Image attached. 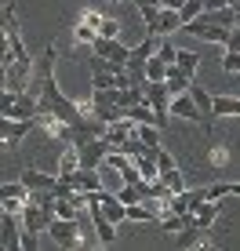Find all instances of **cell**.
<instances>
[{"label": "cell", "instance_id": "obj_1", "mask_svg": "<svg viewBox=\"0 0 240 251\" xmlns=\"http://www.w3.org/2000/svg\"><path fill=\"white\" fill-rule=\"evenodd\" d=\"M44 233L55 240L58 248H80V229H76V219H58V215H55V219L48 222Z\"/></svg>", "mask_w": 240, "mask_h": 251}, {"label": "cell", "instance_id": "obj_2", "mask_svg": "<svg viewBox=\"0 0 240 251\" xmlns=\"http://www.w3.org/2000/svg\"><path fill=\"white\" fill-rule=\"evenodd\" d=\"M88 48L95 51V55H102V58H106V62L113 66V69L127 62V44H120L117 37H98V33H95V40H91Z\"/></svg>", "mask_w": 240, "mask_h": 251}, {"label": "cell", "instance_id": "obj_3", "mask_svg": "<svg viewBox=\"0 0 240 251\" xmlns=\"http://www.w3.org/2000/svg\"><path fill=\"white\" fill-rule=\"evenodd\" d=\"M19 237H22L19 211H4L0 207V251H19Z\"/></svg>", "mask_w": 240, "mask_h": 251}, {"label": "cell", "instance_id": "obj_4", "mask_svg": "<svg viewBox=\"0 0 240 251\" xmlns=\"http://www.w3.org/2000/svg\"><path fill=\"white\" fill-rule=\"evenodd\" d=\"M73 150H76V164H80V168H95L98 171V164L106 160L109 146H106V138H88V142L73 146Z\"/></svg>", "mask_w": 240, "mask_h": 251}, {"label": "cell", "instance_id": "obj_5", "mask_svg": "<svg viewBox=\"0 0 240 251\" xmlns=\"http://www.w3.org/2000/svg\"><path fill=\"white\" fill-rule=\"evenodd\" d=\"M186 95L193 99V106H196V113H200V124L211 131V124H215V113H211V91L204 88V84H196L190 80V88H186Z\"/></svg>", "mask_w": 240, "mask_h": 251}, {"label": "cell", "instance_id": "obj_6", "mask_svg": "<svg viewBox=\"0 0 240 251\" xmlns=\"http://www.w3.org/2000/svg\"><path fill=\"white\" fill-rule=\"evenodd\" d=\"M51 219H55V215H48L44 207H40V204H33V201H25V204H22V211H19L22 229H29V233H44Z\"/></svg>", "mask_w": 240, "mask_h": 251}, {"label": "cell", "instance_id": "obj_7", "mask_svg": "<svg viewBox=\"0 0 240 251\" xmlns=\"http://www.w3.org/2000/svg\"><path fill=\"white\" fill-rule=\"evenodd\" d=\"M142 99L153 106V113H160V117H168V106H171V95L164 88V80H145V88H142Z\"/></svg>", "mask_w": 240, "mask_h": 251}, {"label": "cell", "instance_id": "obj_8", "mask_svg": "<svg viewBox=\"0 0 240 251\" xmlns=\"http://www.w3.org/2000/svg\"><path fill=\"white\" fill-rule=\"evenodd\" d=\"M124 117H127V120H135V124H153V127H164V124H168V117L153 113L149 102H135V106H127V109H124Z\"/></svg>", "mask_w": 240, "mask_h": 251}, {"label": "cell", "instance_id": "obj_9", "mask_svg": "<svg viewBox=\"0 0 240 251\" xmlns=\"http://www.w3.org/2000/svg\"><path fill=\"white\" fill-rule=\"evenodd\" d=\"M58 178H66L73 189H98L102 186V178H98L95 168H73V171H66V175H58Z\"/></svg>", "mask_w": 240, "mask_h": 251}, {"label": "cell", "instance_id": "obj_10", "mask_svg": "<svg viewBox=\"0 0 240 251\" xmlns=\"http://www.w3.org/2000/svg\"><path fill=\"white\" fill-rule=\"evenodd\" d=\"M88 215H91V222H95V244H106L109 248L117 240V226L109 219H102V211H98L95 204H88Z\"/></svg>", "mask_w": 240, "mask_h": 251}, {"label": "cell", "instance_id": "obj_11", "mask_svg": "<svg viewBox=\"0 0 240 251\" xmlns=\"http://www.w3.org/2000/svg\"><path fill=\"white\" fill-rule=\"evenodd\" d=\"M196 19H200V22H211V25H233V22H237V11H233V4H222V7H204Z\"/></svg>", "mask_w": 240, "mask_h": 251}, {"label": "cell", "instance_id": "obj_12", "mask_svg": "<svg viewBox=\"0 0 240 251\" xmlns=\"http://www.w3.org/2000/svg\"><path fill=\"white\" fill-rule=\"evenodd\" d=\"M190 80H193V73L178 69L175 62H171V66H168V73H164V88H168V95H182L186 88H190Z\"/></svg>", "mask_w": 240, "mask_h": 251}, {"label": "cell", "instance_id": "obj_13", "mask_svg": "<svg viewBox=\"0 0 240 251\" xmlns=\"http://www.w3.org/2000/svg\"><path fill=\"white\" fill-rule=\"evenodd\" d=\"M19 182H22L25 189H55L58 175H48V171H37V168H25Z\"/></svg>", "mask_w": 240, "mask_h": 251}, {"label": "cell", "instance_id": "obj_14", "mask_svg": "<svg viewBox=\"0 0 240 251\" xmlns=\"http://www.w3.org/2000/svg\"><path fill=\"white\" fill-rule=\"evenodd\" d=\"M182 29V19H178V11L175 7H160V15H157V37H171V33H178Z\"/></svg>", "mask_w": 240, "mask_h": 251}, {"label": "cell", "instance_id": "obj_15", "mask_svg": "<svg viewBox=\"0 0 240 251\" xmlns=\"http://www.w3.org/2000/svg\"><path fill=\"white\" fill-rule=\"evenodd\" d=\"M168 113L171 117H186V120H200V113H196V106H193V99L190 95H171V106H168Z\"/></svg>", "mask_w": 240, "mask_h": 251}, {"label": "cell", "instance_id": "obj_16", "mask_svg": "<svg viewBox=\"0 0 240 251\" xmlns=\"http://www.w3.org/2000/svg\"><path fill=\"white\" fill-rule=\"evenodd\" d=\"M211 113L215 117H240V99L237 95H211Z\"/></svg>", "mask_w": 240, "mask_h": 251}, {"label": "cell", "instance_id": "obj_17", "mask_svg": "<svg viewBox=\"0 0 240 251\" xmlns=\"http://www.w3.org/2000/svg\"><path fill=\"white\" fill-rule=\"evenodd\" d=\"M157 182L164 186L168 193H182V189H186V178H182V171H178V168H168V171H160V175H157Z\"/></svg>", "mask_w": 240, "mask_h": 251}, {"label": "cell", "instance_id": "obj_18", "mask_svg": "<svg viewBox=\"0 0 240 251\" xmlns=\"http://www.w3.org/2000/svg\"><path fill=\"white\" fill-rule=\"evenodd\" d=\"M113 99H117V106H120V109L135 106V102H145V99H142V88H135V84H127V88H117V91H113Z\"/></svg>", "mask_w": 240, "mask_h": 251}, {"label": "cell", "instance_id": "obj_19", "mask_svg": "<svg viewBox=\"0 0 240 251\" xmlns=\"http://www.w3.org/2000/svg\"><path fill=\"white\" fill-rule=\"evenodd\" d=\"M135 135L142 138L145 150H157L160 146V127H153V124H135Z\"/></svg>", "mask_w": 240, "mask_h": 251}, {"label": "cell", "instance_id": "obj_20", "mask_svg": "<svg viewBox=\"0 0 240 251\" xmlns=\"http://www.w3.org/2000/svg\"><path fill=\"white\" fill-rule=\"evenodd\" d=\"M25 197H29V189L22 182H0V204L4 201H25Z\"/></svg>", "mask_w": 240, "mask_h": 251}, {"label": "cell", "instance_id": "obj_21", "mask_svg": "<svg viewBox=\"0 0 240 251\" xmlns=\"http://www.w3.org/2000/svg\"><path fill=\"white\" fill-rule=\"evenodd\" d=\"M175 66L196 76V69H200V55H196V51H182V48H178V55H175Z\"/></svg>", "mask_w": 240, "mask_h": 251}, {"label": "cell", "instance_id": "obj_22", "mask_svg": "<svg viewBox=\"0 0 240 251\" xmlns=\"http://www.w3.org/2000/svg\"><path fill=\"white\" fill-rule=\"evenodd\" d=\"M164 73H168V62H160L157 55L145 58V80H164Z\"/></svg>", "mask_w": 240, "mask_h": 251}, {"label": "cell", "instance_id": "obj_23", "mask_svg": "<svg viewBox=\"0 0 240 251\" xmlns=\"http://www.w3.org/2000/svg\"><path fill=\"white\" fill-rule=\"evenodd\" d=\"M200 11H204V0H186V4L178 7V19H182V22H193Z\"/></svg>", "mask_w": 240, "mask_h": 251}, {"label": "cell", "instance_id": "obj_24", "mask_svg": "<svg viewBox=\"0 0 240 251\" xmlns=\"http://www.w3.org/2000/svg\"><path fill=\"white\" fill-rule=\"evenodd\" d=\"M139 11H142V22H145V29H157V15H160V4H139Z\"/></svg>", "mask_w": 240, "mask_h": 251}, {"label": "cell", "instance_id": "obj_25", "mask_svg": "<svg viewBox=\"0 0 240 251\" xmlns=\"http://www.w3.org/2000/svg\"><path fill=\"white\" fill-rule=\"evenodd\" d=\"M76 211H80V207H76L73 201H58L55 197V215L58 219H76Z\"/></svg>", "mask_w": 240, "mask_h": 251}, {"label": "cell", "instance_id": "obj_26", "mask_svg": "<svg viewBox=\"0 0 240 251\" xmlns=\"http://www.w3.org/2000/svg\"><path fill=\"white\" fill-rule=\"evenodd\" d=\"M222 73H240V51H226L222 55Z\"/></svg>", "mask_w": 240, "mask_h": 251}, {"label": "cell", "instance_id": "obj_27", "mask_svg": "<svg viewBox=\"0 0 240 251\" xmlns=\"http://www.w3.org/2000/svg\"><path fill=\"white\" fill-rule=\"evenodd\" d=\"M91 88L106 91V88H117V80H113V73H91Z\"/></svg>", "mask_w": 240, "mask_h": 251}, {"label": "cell", "instance_id": "obj_28", "mask_svg": "<svg viewBox=\"0 0 240 251\" xmlns=\"http://www.w3.org/2000/svg\"><path fill=\"white\" fill-rule=\"evenodd\" d=\"M73 168H80V164H76V150L70 146V150H66V157H62V164H58V175H66V171H73Z\"/></svg>", "mask_w": 240, "mask_h": 251}, {"label": "cell", "instance_id": "obj_29", "mask_svg": "<svg viewBox=\"0 0 240 251\" xmlns=\"http://www.w3.org/2000/svg\"><path fill=\"white\" fill-rule=\"evenodd\" d=\"M117 33H120V22L106 15V19H102V25H98V37H117Z\"/></svg>", "mask_w": 240, "mask_h": 251}, {"label": "cell", "instance_id": "obj_30", "mask_svg": "<svg viewBox=\"0 0 240 251\" xmlns=\"http://www.w3.org/2000/svg\"><path fill=\"white\" fill-rule=\"evenodd\" d=\"M73 37H76V44H91V40H95V29H91V25H76V29H73Z\"/></svg>", "mask_w": 240, "mask_h": 251}, {"label": "cell", "instance_id": "obj_31", "mask_svg": "<svg viewBox=\"0 0 240 251\" xmlns=\"http://www.w3.org/2000/svg\"><path fill=\"white\" fill-rule=\"evenodd\" d=\"M222 48H226V51H240V29H237V25H229V33H226V40H222Z\"/></svg>", "mask_w": 240, "mask_h": 251}, {"label": "cell", "instance_id": "obj_32", "mask_svg": "<svg viewBox=\"0 0 240 251\" xmlns=\"http://www.w3.org/2000/svg\"><path fill=\"white\" fill-rule=\"evenodd\" d=\"M168 168H175V157H171V153H164L157 146V171H168Z\"/></svg>", "mask_w": 240, "mask_h": 251}, {"label": "cell", "instance_id": "obj_33", "mask_svg": "<svg viewBox=\"0 0 240 251\" xmlns=\"http://www.w3.org/2000/svg\"><path fill=\"white\" fill-rule=\"evenodd\" d=\"M102 19H106V15H98V11H84V19H80V22H84V25H91V29L98 33V25H102Z\"/></svg>", "mask_w": 240, "mask_h": 251}, {"label": "cell", "instance_id": "obj_34", "mask_svg": "<svg viewBox=\"0 0 240 251\" xmlns=\"http://www.w3.org/2000/svg\"><path fill=\"white\" fill-rule=\"evenodd\" d=\"M0 62H11V44H7V37H0Z\"/></svg>", "mask_w": 240, "mask_h": 251}, {"label": "cell", "instance_id": "obj_35", "mask_svg": "<svg viewBox=\"0 0 240 251\" xmlns=\"http://www.w3.org/2000/svg\"><path fill=\"white\" fill-rule=\"evenodd\" d=\"M4 29H7V4H0V37H4Z\"/></svg>", "mask_w": 240, "mask_h": 251}, {"label": "cell", "instance_id": "obj_36", "mask_svg": "<svg viewBox=\"0 0 240 251\" xmlns=\"http://www.w3.org/2000/svg\"><path fill=\"white\" fill-rule=\"evenodd\" d=\"M157 4H160V7H175V11H178V7H182L186 0H157Z\"/></svg>", "mask_w": 240, "mask_h": 251}, {"label": "cell", "instance_id": "obj_37", "mask_svg": "<svg viewBox=\"0 0 240 251\" xmlns=\"http://www.w3.org/2000/svg\"><path fill=\"white\" fill-rule=\"evenodd\" d=\"M0 88H4V62H0Z\"/></svg>", "mask_w": 240, "mask_h": 251}, {"label": "cell", "instance_id": "obj_38", "mask_svg": "<svg viewBox=\"0 0 240 251\" xmlns=\"http://www.w3.org/2000/svg\"><path fill=\"white\" fill-rule=\"evenodd\" d=\"M135 4H157V0H135Z\"/></svg>", "mask_w": 240, "mask_h": 251}, {"label": "cell", "instance_id": "obj_39", "mask_svg": "<svg viewBox=\"0 0 240 251\" xmlns=\"http://www.w3.org/2000/svg\"><path fill=\"white\" fill-rule=\"evenodd\" d=\"M233 25H237V29H240V11H237V22H233Z\"/></svg>", "mask_w": 240, "mask_h": 251}, {"label": "cell", "instance_id": "obj_40", "mask_svg": "<svg viewBox=\"0 0 240 251\" xmlns=\"http://www.w3.org/2000/svg\"><path fill=\"white\" fill-rule=\"evenodd\" d=\"M113 4H120V0H113Z\"/></svg>", "mask_w": 240, "mask_h": 251}]
</instances>
